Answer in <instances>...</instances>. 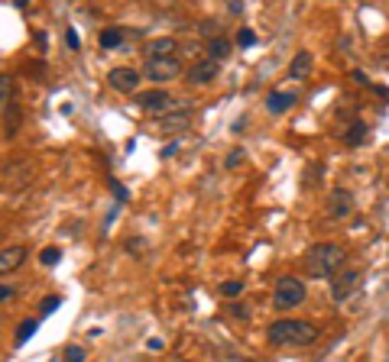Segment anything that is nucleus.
Here are the masks:
<instances>
[{
  "mask_svg": "<svg viewBox=\"0 0 389 362\" xmlns=\"http://www.w3.org/2000/svg\"><path fill=\"white\" fill-rule=\"evenodd\" d=\"M23 259H26V246H7V249L0 252V272L4 275L14 272L16 265H23Z\"/></svg>",
  "mask_w": 389,
  "mask_h": 362,
  "instance_id": "obj_13",
  "label": "nucleus"
},
{
  "mask_svg": "<svg viewBox=\"0 0 389 362\" xmlns=\"http://www.w3.org/2000/svg\"><path fill=\"white\" fill-rule=\"evenodd\" d=\"M136 107H140L143 113H156V117H166V113L178 110L182 104H176V98H172L169 90L153 88V90H140V94H136Z\"/></svg>",
  "mask_w": 389,
  "mask_h": 362,
  "instance_id": "obj_5",
  "label": "nucleus"
},
{
  "mask_svg": "<svg viewBox=\"0 0 389 362\" xmlns=\"http://www.w3.org/2000/svg\"><path fill=\"white\" fill-rule=\"evenodd\" d=\"M221 65L214 62V58H198V62L188 68V84H198V88H205V84H211L214 78H218Z\"/></svg>",
  "mask_w": 389,
  "mask_h": 362,
  "instance_id": "obj_10",
  "label": "nucleus"
},
{
  "mask_svg": "<svg viewBox=\"0 0 389 362\" xmlns=\"http://www.w3.org/2000/svg\"><path fill=\"white\" fill-rule=\"evenodd\" d=\"M302 269L308 279H334L347 269V249L340 243H315L305 252Z\"/></svg>",
  "mask_w": 389,
  "mask_h": 362,
  "instance_id": "obj_1",
  "label": "nucleus"
},
{
  "mask_svg": "<svg viewBox=\"0 0 389 362\" xmlns=\"http://www.w3.org/2000/svg\"><path fill=\"white\" fill-rule=\"evenodd\" d=\"M266 340L273 346H311L318 343V327L311 321H273L266 327Z\"/></svg>",
  "mask_w": 389,
  "mask_h": 362,
  "instance_id": "obj_2",
  "label": "nucleus"
},
{
  "mask_svg": "<svg viewBox=\"0 0 389 362\" xmlns=\"http://www.w3.org/2000/svg\"><path fill=\"white\" fill-rule=\"evenodd\" d=\"M65 362H85V349L81 346H65Z\"/></svg>",
  "mask_w": 389,
  "mask_h": 362,
  "instance_id": "obj_26",
  "label": "nucleus"
},
{
  "mask_svg": "<svg viewBox=\"0 0 389 362\" xmlns=\"http://www.w3.org/2000/svg\"><path fill=\"white\" fill-rule=\"evenodd\" d=\"M36 327H39V321H36V317H29V321H23L20 327H16V340H14L16 346H23V343H26L29 336L36 333Z\"/></svg>",
  "mask_w": 389,
  "mask_h": 362,
  "instance_id": "obj_20",
  "label": "nucleus"
},
{
  "mask_svg": "<svg viewBox=\"0 0 389 362\" xmlns=\"http://www.w3.org/2000/svg\"><path fill=\"white\" fill-rule=\"evenodd\" d=\"M143 75L156 84H166V81H176L182 75V62L178 56H166V58H146L143 62Z\"/></svg>",
  "mask_w": 389,
  "mask_h": 362,
  "instance_id": "obj_6",
  "label": "nucleus"
},
{
  "mask_svg": "<svg viewBox=\"0 0 389 362\" xmlns=\"http://www.w3.org/2000/svg\"><path fill=\"white\" fill-rule=\"evenodd\" d=\"M59 256H62L59 246H49V249H43V256H39V259H43V265H49V269H52V265L59 262Z\"/></svg>",
  "mask_w": 389,
  "mask_h": 362,
  "instance_id": "obj_25",
  "label": "nucleus"
},
{
  "mask_svg": "<svg viewBox=\"0 0 389 362\" xmlns=\"http://www.w3.org/2000/svg\"><path fill=\"white\" fill-rule=\"evenodd\" d=\"M357 285H360V269L347 265L344 272H338V275L331 279V301H334V304H344V301H350V294L357 291Z\"/></svg>",
  "mask_w": 389,
  "mask_h": 362,
  "instance_id": "obj_7",
  "label": "nucleus"
},
{
  "mask_svg": "<svg viewBox=\"0 0 389 362\" xmlns=\"http://www.w3.org/2000/svg\"><path fill=\"white\" fill-rule=\"evenodd\" d=\"M113 195L121 197V201H127V191H123V188H121V185H117V181H113Z\"/></svg>",
  "mask_w": 389,
  "mask_h": 362,
  "instance_id": "obj_31",
  "label": "nucleus"
},
{
  "mask_svg": "<svg viewBox=\"0 0 389 362\" xmlns=\"http://www.w3.org/2000/svg\"><path fill=\"white\" fill-rule=\"evenodd\" d=\"M185 362H191V359H185Z\"/></svg>",
  "mask_w": 389,
  "mask_h": 362,
  "instance_id": "obj_33",
  "label": "nucleus"
},
{
  "mask_svg": "<svg viewBox=\"0 0 389 362\" xmlns=\"http://www.w3.org/2000/svg\"><path fill=\"white\" fill-rule=\"evenodd\" d=\"M101 46H104V49H121L123 46V29H117V26L101 29Z\"/></svg>",
  "mask_w": 389,
  "mask_h": 362,
  "instance_id": "obj_18",
  "label": "nucleus"
},
{
  "mask_svg": "<svg viewBox=\"0 0 389 362\" xmlns=\"http://www.w3.org/2000/svg\"><path fill=\"white\" fill-rule=\"evenodd\" d=\"M65 42H69V49H78V33H75V29L65 33Z\"/></svg>",
  "mask_w": 389,
  "mask_h": 362,
  "instance_id": "obj_29",
  "label": "nucleus"
},
{
  "mask_svg": "<svg viewBox=\"0 0 389 362\" xmlns=\"http://www.w3.org/2000/svg\"><path fill=\"white\" fill-rule=\"evenodd\" d=\"M363 140H367V123H363V120H354V123L344 130V143L347 146H360Z\"/></svg>",
  "mask_w": 389,
  "mask_h": 362,
  "instance_id": "obj_17",
  "label": "nucleus"
},
{
  "mask_svg": "<svg viewBox=\"0 0 389 362\" xmlns=\"http://www.w3.org/2000/svg\"><path fill=\"white\" fill-rule=\"evenodd\" d=\"M0 100H4V140H14L20 130V107L14 98V78L4 75L0 78Z\"/></svg>",
  "mask_w": 389,
  "mask_h": 362,
  "instance_id": "obj_4",
  "label": "nucleus"
},
{
  "mask_svg": "<svg viewBox=\"0 0 389 362\" xmlns=\"http://www.w3.org/2000/svg\"><path fill=\"white\" fill-rule=\"evenodd\" d=\"M350 210H354V195L347 188H331V195H328V217L331 220H344V217H350Z\"/></svg>",
  "mask_w": 389,
  "mask_h": 362,
  "instance_id": "obj_9",
  "label": "nucleus"
},
{
  "mask_svg": "<svg viewBox=\"0 0 389 362\" xmlns=\"http://www.w3.org/2000/svg\"><path fill=\"white\" fill-rule=\"evenodd\" d=\"M292 104H295V94H292V90H273V94L266 98V110L269 113H286Z\"/></svg>",
  "mask_w": 389,
  "mask_h": 362,
  "instance_id": "obj_14",
  "label": "nucleus"
},
{
  "mask_svg": "<svg viewBox=\"0 0 389 362\" xmlns=\"http://www.w3.org/2000/svg\"><path fill=\"white\" fill-rule=\"evenodd\" d=\"M107 84H111V90H117V94H140V71L136 68H127V65H121V68H111L107 71Z\"/></svg>",
  "mask_w": 389,
  "mask_h": 362,
  "instance_id": "obj_8",
  "label": "nucleus"
},
{
  "mask_svg": "<svg viewBox=\"0 0 389 362\" xmlns=\"http://www.w3.org/2000/svg\"><path fill=\"white\" fill-rule=\"evenodd\" d=\"M227 10H231V14H241L243 4H241V0H231V7H227Z\"/></svg>",
  "mask_w": 389,
  "mask_h": 362,
  "instance_id": "obj_32",
  "label": "nucleus"
},
{
  "mask_svg": "<svg viewBox=\"0 0 389 362\" xmlns=\"http://www.w3.org/2000/svg\"><path fill=\"white\" fill-rule=\"evenodd\" d=\"M237 42H241L243 49H250V46H256V33H253L250 26H243L241 33H237Z\"/></svg>",
  "mask_w": 389,
  "mask_h": 362,
  "instance_id": "obj_23",
  "label": "nucleus"
},
{
  "mask_svg": "<svg viewBox=\"0 0 389 362\" xmlns=\"http://www.w3.org/2000/svg\"><path fill=\"white\" fill-rule=\"evenodd\" d=\"M188 123H191V113H188V107L182 104L178 110L166 113V117L159 120V133H163V136H169V133H182Z\"/></svg>",
  "mask_w": 389,
  "mask_h": 362,
  "instance_id": "obj_11",
  "label": "nucleus"
},
{
  "mask_svg": "<svg viewBox=\"0 0 389 362\" xmlns=\"http://www.w3.org/2000/svg\"><path fill=\"white\" fill-rule=\"evenodd\" d=\"M243 288H247V285H243V281L231 279V281H221L218 294H221V298H224V301H237V298H241V294H243Z\"/></svg>",
  "mask_w": 389,
  "mask_h": 362,
  "instance_id": "obj_19",
  "label": "nucleus"
},
{
  "mask_svg": "<svg viewBox=\"0 0 389 362\" xmlns=\"http://www.w3.org/2000/svg\"><path fill=\"white\" fill-rule=\"evenodd\" d=\"M305 298H308V288H305V281L295 279V275H283V279H276V285H273V307H276V311H292V307H298Z\"/></svg>",
  "mask_w": 389,
  "mask_h": 362,
  "instance_id": "obj_3",
  "label": "nucleus"
},
{
  "mask_svg": "<svg viewBox=\"0 0 389 362\" xmlns=\"http://www.w3.org/2000/svg\"><path fill=\"white\" fill-rule=\"evenodd\" d=\"M233 52V46H231V39H227V36H218V39H211L208 42V58H214V62H224L227 56H231Z\"/></svg>",
  "mask_w": 389,
  "mask_h": 362,
  "instance_id": "obj_16",
  "label": "nucleus"
},
{
  "mask_svg": "<svg viewBox=\"0 0 389 362\" xmlns=\"http://www.w3.org/2000/svg\"><path fill=\"white\" fill-rule=\"evenodd\" d=\"M243 155H247V152H243L241 146L231 149V152H227V162H224V165H227V168H241V165H243Z\"/></svg>",
  "mask_w": 389,
  "mask_h": 362,
  "instance_id": "obj_22",
  "label": "nucleus"
},
{
  "mask_svg": "<svg viewBox=\"0 0 389 362\" xmlns=\"http://www.w3.org/2000/svg\"><path fill=\"white\" fill-rule=\"evenodd\" d=\"M14 294H16L14 285H0V301H4V304H10V298H14Z\"/></svg>",
  "mask_w": 389,
  "mask_h": 362,
  "instance_id": "obj_28",
  "label": "nucleus"
},
{
  "mask_svg": "<svg viewBox=\"0 0 389 362\" xmlns=\"http://www.w3.org/2000/svg\"><path fill=\"white\" fill-rule=\"evenodd\" d=\"M227 314H231L233 321H250V307L247 304H231L227 307Z\"/></svg>",
  "mask_w": 389,
  "mask_h": 362,
  "instance_id": "obj_24",
  "label": "nucleus"
},
{
  "mask_svg": "<svg viewBox=\"0 0 389 362\" xmlns=\"http://www.w3.org/2000/svg\"><path fill=\"white\" fill-rule=\"evenodd\" d=\"M59 304H62V298H46V301H43V307H39V317H46V314H52Z\"/></svg>",
  "mask_w": 389,
  "mask_h": 362,
  "instance_id": "obj_27",
  "label": "nucleus"
},
{
  "mask_svg": "<svg viewBox=\"0 0 389 362\" xmlns=\"http://www.w3.org/2000/svg\"><path fill=\"white\" fill-rule=\"evenodd\" d=\"M308 71H311V52L302 49V52H298V56L289 62V71H286V75H289V81H302Z\"/></svg>",
  "mask_w": 389,
  "mask_h": 362,
  "instance_id": "obj_15",
  "label": "nucleus"
},
{
  "mask_svg": "<svg viewBox=\"0 0 389 362\" xmlns=\"http://www.w3.org/2000/svg\"><path fill=\"white\" fill-rule=\"evenodd\" d=\"M201 36H208V42L218 39V36H224L221 33V23L218 20H201Z\"/></svg>",
  "mask_w": 389,
  "mask_h": 362,
  "instance_id": "obj_21",
  "label": "nucleus"
},
{
  "mask_svg": "<svg viewBox=\"0 0 389 362\" xmlns=\"http://www.w3.org/2000/svg\"><path fill=\"white\" fill-rule=\"evenodd\" d=\"M176 52H178V42L172 36H159V39L146 42V58H166V56H176Z\"/></svg>",
  "mask_w": 389,
  "mask_h": 362,
  "instance_id": "obj_12",
  "label": "nucleus"
},
{
  "mask_svg": "<svg viewBox=\"0 0 389 362\" xmlns=\"http://www.w3.org/2000/svg\"><path fill=\"white\" fill-rule=\"evenodd\" d=\"M169 155H176V143H169V146L159 152V159H169Z\"/></svg>",
  "mask_w": 389,
  "mask_h": 362,
  "instance_id": "obj_30",
  "label": "nucleus"
}]
</instances>
